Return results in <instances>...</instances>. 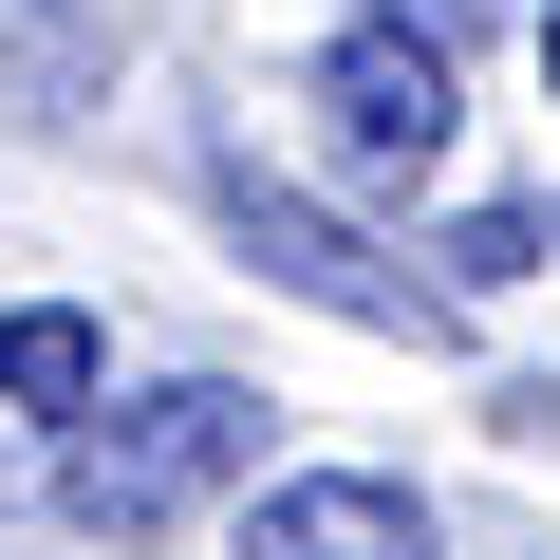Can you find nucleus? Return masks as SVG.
Listing matches in <instances>:
<instances>
[{"label":"nucleus","mask_w":560,"mask_h":560,"mask_svg":"<svg viewBox=\"0 0 560 560\" xmlns=\"http://www.w3.org/2000/svg\"><path fill=\"white\" fill-rule=\"evenodd\" d=\"M94 393H113V337H94L75 300H38V318H0V411H57V430H75Z\"/></svg>","instance_id":"39448f33"},{"label":"nucleus","mask_w":560,"mask_h":560,"mask_svg":"<svg viewBox=\"0 0 560 560\" xmlns=\"http://www.w3.org/2000/svg\"><path fill=\"white\" fill-rule=\"evenodd\" d=\"M337 20H411V38H448V57H467V38L504 20V0H337Z\"/></svg>","instance_id":"0eeeda50"},{"label":"nucleus","mask_w":560,"mask_h":560,"mask_svg":"<svg viewBox=\"0 0 560 560\" xmlns=\"http://www.w3.org/2000/svg\"><path fill=\"white\" fill-rule=\"evenodd\" d=\"M300 94H318V131H337V168H355V187H430V168H448V131H467L448 38H411V20H337Z\"/></svg>","instance_id":"7ed1b4c3"},{"label":"nucleus","mask_w":560,"mask_h":560,"mask_svg":"<svg viewBox=\"0 0 560 560\" xmlns=\"http://www.w3.org/2000/svg\"><path fill=\"white\" fill-rule=\"evenodd\" d=\"M206 206H224V243L280 280V300H318V318H355V337H411V355H448V337H467V300H448V280L374 261L337 206H300V187H280L261 150H224V168H206Z\"/></svg>","instance_id":"f03ea898"},{"label":"nucleus","mask_w":560,"mask_h":560,"mask_svg":"<svg viewBox=\"0 0 560 560\" xmlns=\"http://www.w3.org/2000/svg\"><path fill=\"white\" fill-rule=\"evenodd\" d=\"M224 541L243 560H448L430 486H393V467H280V486H243Z\"/></svg>","instance_id":"20e7f679"},{"label":"nucleus","mask_w":560,"mask_h":560,"mask_svg":"<svg viewBox=\"0 0 560 560\" xmlns=\"http://www.w3.org/2000/svg\"><path fill=\"white\" fill-rule=\"evenodd\" d=\"M523 261H560V224L541 206H467L448 224V300H486V280H523Z\"/></svg>","instance_id":"423d86ee"},{"label":"nucleus","mask_w":560,"mask_h":560,"mask_svg":"<svg viewBox=\"0 0 560 560\" xmlns=\"http://www.w3.org/2000/svg\"><path fill=\"white\" fill-rule=\"evenodd\" d=\"M243 486H261V393L243 374H150L131 411L94 393L57 430V523L75 541H168V523H206Z\"/></svg>","instance_id":"f257e3e1"},{"label":"nucleus","mask_w":560,"mask_h":560,"mask_svg":"<svg viewBox=\"0 0 560 560\" xmlns=\"http://www.w3.org/2000/svg\"><path fill=\"white\" fill-rule=\"evenodd\" d=\"M541 75H560V0H541Z\"/></svg>","instance_id":"1a4fd4ad"},{"label":"nucleus","mask_w":560,"mask_h":560,"mask_svg":"<svg viewBox=\"0 0 560 560\" xmlns=\"http://www.w3.org/2000/svg\"><path fill=\"white\" fill-rule=\"evenodd\" d=\"M504 448H560V374H504V411H486Z\"/></svg>","instance_id":"6e6552de"}]
</instances>
